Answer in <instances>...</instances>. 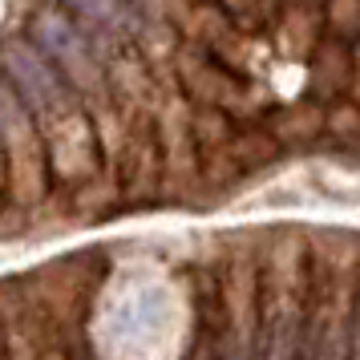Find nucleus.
Wrapping results in <instances>:
<instances>
[{"label": "nucleus", "instance_id": "39448f33", "mask_svg": "<svg viewBox=\"0 0 360 360\" xmlns=\"http://www.w3.org/2000/svg\"><path fill=\"white\" fill-rule=\"evenodd\" d=\"M0 73L13 85L17 101L29 110V117L37 122V130H45L49 122H57L61 114L77 110L82 101L69 89V82L57 73L45 53L33 45L29 33H8L0 41Z\"/></svg>", "mask_w": 360, "mask_h": 360}, {"label": "nucleus", "instance_id": "6ab92c4d", "mask_svg": "<svg viewBox=\"0 0 360 360\" xmlns=\"http://www.w3.org/2000/svg\"><path fill=\"white\" fill-rule=\"evenodd\" d=\"M4 211H8V170H4V146H0V223H4Z\"/></svg>", "mask_w": 360, "mask_h": 360}, {"label": "nucleus", "instance_id": "6e6552de", "mask_svg": "<svg viewBox=\"0 0 360 360\" xmlns=\"http://www.w3.org/2000/svg\"><path fill=\"white\" fill-rule=\"evenodd\" d=\"M348 89H352V45L324 37L308 57V101L328 110L336 101H348Z\"/></svg>", "mask_w": 360, "mask_h": 360}, {"label": "nucleus", "instance_id": "ddd939ff", "mask_svg": "<svg viewBox=\"0 0 360 360\" xmlns=\"http://www.w3.org/2000/svg\"><path fill=\"white\" fill-rule=\"evenodd\" d=\"M324 146H332V150H360V105H352V101H336V105H328Z\"/></svg>", "mask_w": 360, "mask_h": 360}, {"label": "nucleus", "instance_id": "a211bd4d", "mask_svg": "<svg viewBox=\"0 0 360 360\" xmlns=\"http://www.w3.org/2000/svg\"><path fill=\"white\" fill-rule=\"evenodd\" d=\"M348 101L360 105V45H352V89H348Z\"/></svg>", "mask_w": 360, "mask_h": 360}, {"label": "nucleus", "instance_id": "f3484780", "mask_svg": "<svg viewBox=\"0 0 360 360\" xmlns=\"http://www.w3.org/2000/svg\"><path fill=\"white\" fill-rule=\"evenodd\" d=\"M348 360H360V283H356V304H352V356Z\"/></svg>", "mask_w": 360, "mask_h": 360}, {"label": "nucleus", "instance_id": "7ed1b4c3", "mask_svg": "<svg viewBox=\"0 0 360 360\" xmlns=\"http://www.w3.org/2000/svg\"><path fill=\"white\" fill-rule=\"evenodd\" d=\"M174 77H179L182 98L191 101V105L219 110V114H227L239 126L263 122V117L271 114V105H276L271 94H267V85L231 73L223 61H214L211 53L191 45V41H182L179 53H174Z\"/></svg>", "mask_w": 360, "mask_h": 360}, {"label": "nucleus", "instance_id": "9d476101", "mask_svg": "<svg viewBox=\"0 0 360 360\" xmlns=\"http://www.w3.org/2000/svg\"><path fill=\"white\" fill-rule=\"evenodd\" d=\"M320 41H324V8H316V4H279L276 29H271V45L279 53L308 61Z\"/></svg>", "mask_w": 360, "mask_h": 360}, {"label": "nucleus", "instance_id": "f8f14e48", "mask_svg": "<svg viewBox=\"0 0 360 360\" xmlns=\"http://www.w3.org/2000/svg\"><path fill=\"white\" fill-rule=\"evenodd\" d=\"M283 154V150L276 146V138L263 130V122H255V126H239L235 130V166H239V174H255V170H263V166H271Z\"/></svg>", "mask_w": 360, "mask_h": 360}, {"label": "nucleus", "instance_id": "20e7f679", "mask_svg": "<svg viewBox=\"0 0 360 360\" xmlns=\"http://www.w3.org/2000/svg\"><path fill=\"white\" fill-rule=\"evenodd\" d=\"M25 33L33 37V45L57 65V73H61L69 82V89L77 94L82 110L110 101L105 61H101V53L89 45V37L82 33V25L69 17V8H33Z\"/></svg>", "mask_w": 360, "mask_h": 360}, {"label": "nucleus", "instance_id": "2eb2a0df", "mask_svg": "<svg viewBox=\"0 0 360 360\" xmlns=\"http://www.w3.org/2000/svg\"><path fill=\"white\" fill-rule=\"evenodd\" d=\"M20 110H25V105L17 101V94H13V85L4 82V73H0V126H4V122H13V117H17Z\"/></svg>", "mask_w": 360, "mask_h": 360}, {"label": "nucleus", "instance_id": "1a4fd4ad", "mask_svg": "<svg viewBox=\"0 0 360 360\" xmlns=\"http://www.w3.org/2000/svg\"><path fill=\"white\" fill-rule=\"evenodd\" d=\"M324 122H328L324 105L300 98L271 105V114L263 117V130L276 138L279 150H316L324 146Z\"/></svg>", "mask_w": 360, "mask_h": 360}, {"label": "nucleus", "instance_id": "9b49d317", "mask_svg": "<svg viewBox=\"0 0 360 360\" xmlns=\"http://www.w3.org/2000/svg\"><path fill=\"white\" fill-rule=\"evenodd\" d=\"M126 207V198H122V182H117V174H110V170H101L94 182H85L82 191H73V195H65V211L73 214V219H101V214H114Z\"/></svg>", "mask_w": 360, "mask_h": 360}, {"label": "nucleus", "instance_id": "dca6fc26", "mask_svg": "<svg viewBox=\"0 0 360 360\" xmlns=\"http://www.w3.org/2000/svg\"><path fill=\"white\" fill-rule=\"evenodd\" d=\"M65 340H69V360H94L89 356V344H85V324L65 328Z\"/></svg>", "mask_w": 360, "mask_h": 360}, {"label": "nucleus", "instance_id": "423d86ee", "mask_svg": "<svg viewBox=\"0 0 360 360\" xmlns=\"http://www.w3.org/2000/svg\"><path fill=\"white\" fill-rule=\"evenodd\" d=\"M0 146H4V170H8V211L4 214H37L53 195L49 162H45V142L41 130L20 110L13 122L0 126Z\"/></svg>", "mask_w": 360, "mask_h": 360}, {"label": "nucleus", "instance_id": "0eeeda50", "mask_svg": "<svg viewBox=\"0 0 360 360\" xmlns=\"http://www.w3.org/2000/svg\"><path fill=\"white\" fill-rule=\"evenodd\" d=\"M41 142H45V162H49V182L61 191V195H73L82 191L85 182H94L105 170L101 162V146L98 134H94V122L82 105L61 114L57 122H49L41 130Z\"/></svg>", "mask_w": 360, "mask_h": 360}, {"label": "nucleus", "instance_id": "4468645a", "mask_svg": "<svg viewBox=\"0 0 360 360\" xmlns=\"http://www.w3.org/2000/svg\"><path fill=\"white\" fill-rule=\"evenodd\" d=\"M324 37H336L344 45H360V0L324 4Z\"/></svg>", "mask_w": 360, "mask_h": 360}, {"label": "nucleus", "instance_id": "f03ea898", "mask_svg": "<svg viewBox=\"0 0 360 360\" xmlns=\"http://www.w3.org/2000/svg\"><path fill=\"white\" fill-rule=\"evenodd\" d=\"M308 324V235L279 231L259 255V360H300Z\"/></svg>", "mask_w": 360, "mask_h": 360}, {"label": "nucleus", "instance_id": "f257e3e1", "mask_svg": "<svg viewBox=\"0 0 360 360\" xmlns=\"http://www.w3.org/2000/svg\"><path fill=\"white\" fill-rule=\"evenodd\" d=\"M360 283V243L344 235L308 239V324L300 360L352 356V304Z\"/></svg>", "mask_w": 360, "mask_h": 360}]
</instances>
